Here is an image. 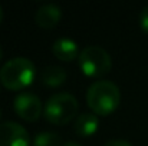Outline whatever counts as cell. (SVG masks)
<instances>
[{"label":"cell","instance_id":"cell-1","mask_svg":"<svg viewBox=\"0 0 148 146\" xmlns=\"http://www.w3.org/2000/svg\"><path fill=\"white\" fill-rule=\"evenodd\" d=\"M121 102L119 88L111 80L94 82L86 92V103L98 116H108L116 110Z\"/></svg>","mask_w":148,"mask_h":146},{"label":"cell","instance_id":"cell-2","mask_svg":"<svg viewBox=\"0 0 148 146\" xmlns=\"http://www.w3.org/2000/svg\"><path fill=\"white\" fill-rule=\"evenodd\" d=\"M36 67L26 57H13L0 69V83L9 90H22L32 85Z\"/></svg>","mask_w":148,"mask_h":146},{"label":"cell","instance_id":"cell-3","mask_svg":"<svg viewBox=\"0 0 148 146\" xmlns=\"http://www.w3.org/2000/svg\"><path fill=\"white\" fill-rule=\"evenodd\" d=\"M78 109L79 103L73 95L66 92L55 93L46 100L43 106V116L52 125L62 126L69 123L78 115Z\"/></svg>","mask_w":148,"mask_h":146},{"label":"cell","instance_id":"cell-4","mask_svg":"<svg viewBox=\"0 0 148 146\" xmlns=\"http://www.w3.org/2000/svg\"><path fill=\"white\" fill-rule=\"evenodd\" d=\"M79 67L88 77H101L112 67L109 53L101 46H88L79 53Z\"/></svg>","mask_w":148,"mask_h":146},{"label":"cell","instance_id":"cell-5","mask_svg":"<svg viewBox=\"0 0 148 146\" xmlns=\"http://www.w3.org/2000/svg\"><path fill=\"white\" fill-rule=\"evenodd\" d=\"M13 109H14L16 115L26 122L38 120L43 112L40 99L32 92L19 93L13 100Z\"/></svg>","mask_w":148,"mask_h":146},{"label":"cell","instance_id":"cell-6","mask_svg":"<svg viewBox=\"0 0 148 146\" xmlns=\"http://www.w3.org/2000/svg\"><path fill=\"white\" fill-rule=\"evenodd\" d=\"M0 146H29L27 130L16 122L0 123Z\"/></svg>","mask_w":148,"mask_h":146},{"label":"cell","instance_id":"cell-7","mask_svg":"<svg viewBox=\"0 0 148 146\" xmlns=\"http://www.w3.org/2000/svg\"><path fill=\"white\" fill-rule=\"evenodd\" d=\"M62 19V10L60 7L55 4H43L40 6L35 13V22L39 27L43 29H53L58 26V23Z\"/></svg>","mask_w":148,"mask_h":146},{"label":"cell","instance_id":"cell-8","mask_svg":"<svg viewBox=\"0 0 148 146\" xmlns=\"http://www.w3.org/2000/svg\"><path fill=\"white\" fill-rule=\"evenodd\" d=\"M98 125L99 120L95 113L84 112V113L78 115V117L75 119L73 129H75L76 135H79L82 138H89L98 130Z\"/></svg>","mask_w":148,"mask_h":146},{"label":"cell","instance_id":"cell-9","mask_svg":"<svg viewBox=\"0 0 148 146\" xmlns=\"http://www.w3.org/2000/svg\"><path fill=\"white\" fill-rule=\"evenodd\" d=\"M52 52L55 54V57H58L62 62H71L75 57H79V50L76 42H73L72 39L68 37H60L58 40H55Z\"/></svg>","mask_w":148,"mask_h":146},{"label":"cell","instance_id":"cell-10","mask_svg":"<svg viewBox=\"0 0 148 146\" xmlns=\"http://www.w3.org/2000/svg\"><path fill=\"white\" fill-rule=\"evenodd\" d=\"M40 80L49 88H58L65 83L66 72L60 66H48L40 72Z\"/></svg>","mask_w":148,"mask_h":146},{"label":"cell","instance_id":"cell-11","mask_svg":"<svg viewBox=\"0 0 148 146\" xmlns=\"http://www.w3.org/2000/svg\"><path fill=\"white\" fill-rule=\"evenodd\" d=\"M60 136L55 132H42L35 136L32 146H60Z\"/></svg>","mask_w":148,"mask_h":146},{"label":"cell","instance_id":"cell-12","mask_svg":"<svg viewBox=\"0 0 148 146\" xmlns=\"http://www.w3.org/2000/svg\"><path fill=\"white\" fill-rule=\"evenodd\" d=\"M140 27H141V30L144 33L148 35V4L140 13Z\"/></svg>","mask_w":148,"mask_h":146},{"label":"cell","instance_id":"cell-13","mask_svg":"<svg viewBox=\"0 0 148 146\" xmlns=\"http://www.w3.org/2000/svg\"><path fill=\"white\" fill-rule=\"evenodd\" d=\"M103 146H132L130 142L124 141V139H112L109 142H106Z\"/></svg>","mask_w":148,"mask_h":146},{"label":"cell","instance_id":"cell-14","mask_svg":"<svg viewBox=\"0 0 148 146\" xmlns=\"http://www.w3.org/2000/svg\"><path fill=\"white\" fill-rule=\"evenodd\" d=\"M62 146H82V145H79L76 142H68V143H65V145H62Z\"/></svg>","mask_w":148,"mask_h":146},{"label":"cell","instance_id":"cell-15","mask_svg":"<svg viewBox=\"0 0 148 146\" xmlns=\"http://www.w3.org/2000/svg\"><path fill=\"white\" fill-rule=\"evenodd\" d=\"M1 20H3V9L0 6V23H1Z\"/></svg>","mask_w":148,"mask_h":146},{"label":"cell","instance_id":"cell-16","mask_svg":"<svg viewBox=\"0 0 148 146\" xmlns=\"http://www.w3.org/2000/svg\"><path fill=\"white\" fill-rule=\"evenodd\" d=\"M1 57H3V49L0 46V60H1Z\"/></svg>","mask_w":148,"mask_h":146},{"label":"cell","instance_id":"cell-17","mask_svg":"<svg viewBox=\"0 0 148 146\" xmlns=\"http://www.w3.org/2000/svg\"><path fill=\"white\" fill-rule=\"evenodd\" d=\"M0 117H1V112H0Z\"/></svg>","mask_w":148,"mask_h":146}]
</instances>
